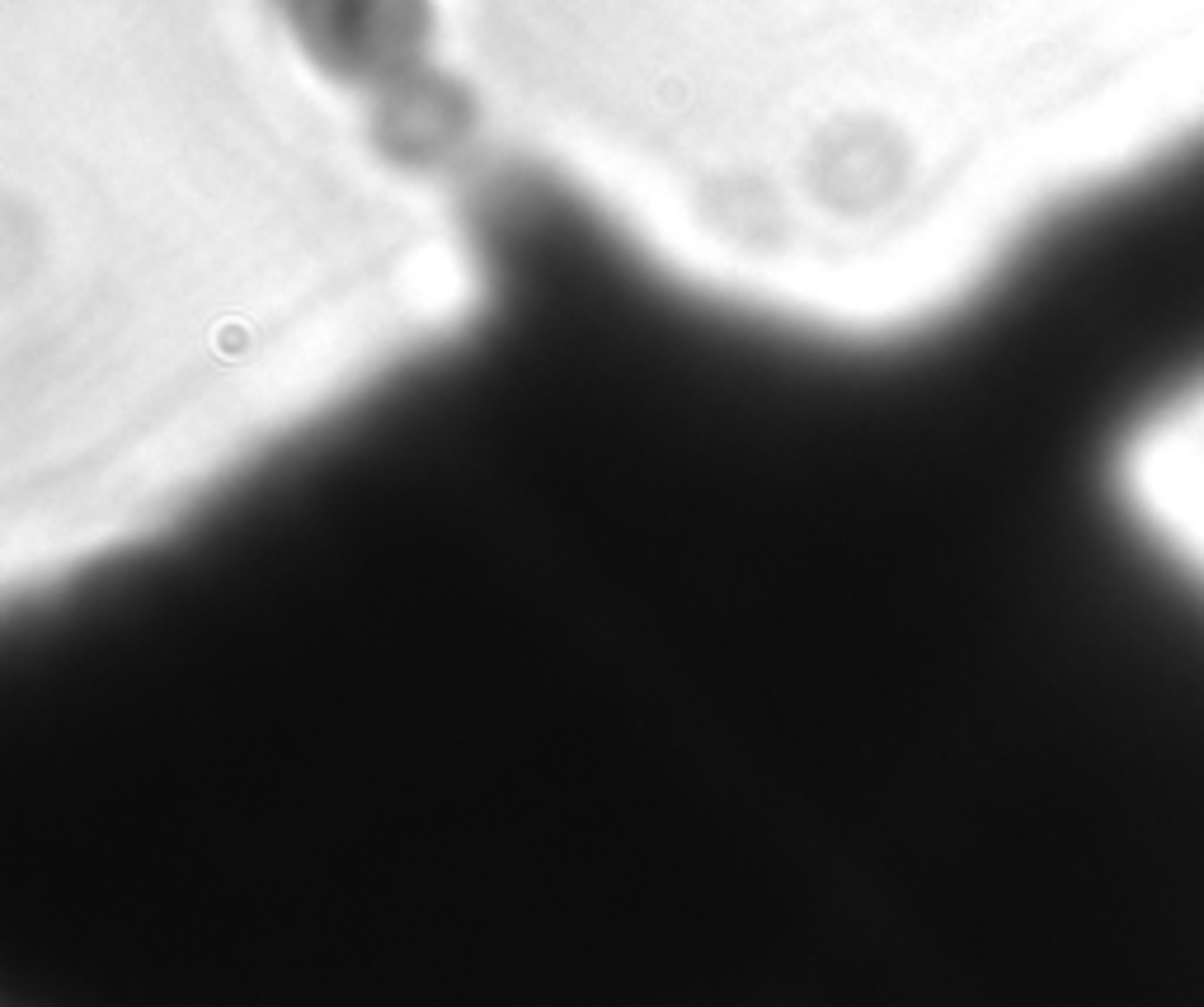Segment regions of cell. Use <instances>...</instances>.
Listing matches in <instances>:
<instances>
[{"mask_svg": "<svg viewBox=\"0 0 1204 1007\" xmlns=\"http://www.w3.org/2000/svg\"><path fill=\"white\" fill-rule=\"evenodd\" d=\"M302 48L353 81H390L419 62L428 38L424 0H278Z\"/></svg>", "mask_w": 1204, "mask_h": 1007, "instance_id": "1", "label": "cell"}]
</instances>
